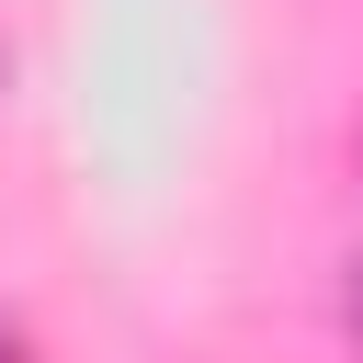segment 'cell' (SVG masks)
I'll return each mask as SVG.
<instances>
[{
  "label": "cell",
  "instance_id": "2",
  "mask_svg": "<svg viewBox=\"0 0 363 363\" xmlns=\"http://www.w3.org/2000/svg\"><path fill=\"white\" fill-rule=\"evenodd\" d=\"M0 363H23V340H0Z\"/></svg>",
  "mask_w": 363,
  "mask_h": 363
},
{
  "label": "cell",
  "instance_id": "3",
  "mask_svg": "<svg viewBox=\"0 0 363 363\" xmlns=\"http://www.w3.org/2000/svg\"><path fill=\"white\" fill-rule=\"evenodd\" d=\"M0 79H11V45H0Z\"/></svg>",
  "mask_w": 363,
  "mask_h": 363
},
{
  "label": "cell",
  "instance_id": "1",
  "mask_svg": "<svg viewBox=\"0 0 363 363\" xmlns=\"http://www.w3.org/2000/svg\"><path fill=\"white\" fill-rule=\"evenodd\" d=\"M340 318H352V329H363V261H352V295H340Z\"/></svg>",
  "mask_w": 363,
  "mask_h": 363
}]
</instances>
